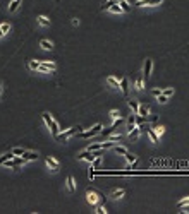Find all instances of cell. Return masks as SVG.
<instances>
[{
    "mask_svg": "<svg viewBox=\"0 0 189 214\" xmlns=\"http://www.w3.org/2000/svg\"><path fill=\"white\" fill-rule=\"evenodd\" d=\"M78 132H83V129L81 127H72V129H67L65 132H62V134H57L53 139L57 140V142H65L69 137H72V135H76Z\"/></svg>",
    "mask_w": 189,
    "mask_h": 214,
    "instance_id": "6da1fadb",
    "label": "cell"
},
{
    "mask_svg": "<svg viewBox=\"0 0 189 214\" xmlns=\"http://www.w3.org/2000/svg\"><path fill=\"white\" fill-rule=\"evenodd\" d=\"M101 130H103L101 123H97V125L93 127V129L83 130V132H78V137H81V139H91V137H95V135H98V134H101Z\"/></svg>",
    "mask_w": 189,
    "mask_h": 214,
    "instance_id": "7a4b0ae2",
    "label": "cell"
},
{
    "mask_svg": "<svg viewBox=\"0 0 189 214\" xmlns=\"http://www.w3.org/2000/svg\"><path fill=\"white\" fill-rule=\"evenodd\" d=\"M86 200H88L93 207L98 206V204H100V194L95 192L93 188H88V190H86Z\"/></svg>",
    "mask_w": 189,
    "mask_h": 214,
    "instance_id": "3957f363",
    "label": "cell"
},
{
    "mask_svg": "<svg viewBox=\"0 0 189 214\" xmlns=\"http://www.w3.org/2000/svg\"><path fill=\"white\" fill-rule=\"evenodd\" d=\"M151 72H153V60L151 58H146L145 60V67H143V77H145V81H148V79H150Z\"/></svg>",
    "mask_w": 189,
    "mask_h": 214,
    "instance_id": "277c9868",
    "label": "cell"
},
{
    "mask_svg": "<svg viewBox=\"0 0 189 214\" xmlns=\"http://www.w3.org/2000/svg\"><path fill=\"white\" fill-rule=\"evenodd\" d=\"M45 163H47V166H48L50 170L53 171V173H57V171L60 170V163L57 161L53 156H47V159H45Z\"/></svg>",
    "mask_w": 189,
    "mask_h": 214,
    "instance_id": "5b68a950",
    "label": "cell"
},
{
    "mask_svg": "<svg viewBox=\"0 0 189 214\" xmlns=\"http://www.w3.org/2000/svg\"><path fill=\"white\" fill-rule=\"evenodd\" d=\"M163 0H137L136 2V7H156L160 5Z\"/></svg>",
    "mask_w": 189,
    "mask_h": 214,
    "instance_id": "8992f818",
    "label": "cell"
},
{
    "mask_svg": "<svg viewBox=\"0 0 189 214\" xmlns=\"http://www.w3.org/2000/svg\"><path fill=\"white\" fill-rule=\"evenodd\" d=\"M57 65L53 62H40V67H38V70L40 72H55Z\"/></svg>",
    "mask_w": 189,
    "mask_h": 214,
    "instance_id": "52a82bcc",
    "label": "cell"
},
{
    "mask_svg": "<svg viewBox=\"0 0 189 214\" xmlns=\"http://www.w3.org/2000/svg\"><path fill=\"white\" fill-rule=\"evenodd\" d=\"M95 152L93 151H88V149H86V151H83V152H79L78 154V159H81V161H88V163H91L93 159H95Z\"/></svg>",
    "mask_w": 189,
    "mask_h": 214,
    "instance_id": "ba28073f",
    "label": "cell"
},
{
    "mask_svg": "<svg viewBox=\"0 0 189 214\" xmlns=\"http://www.w3.org/2000/svg\"><path fill=\"white\" fill-rule=\"evenodd\" d=\"M129 79H127V77H124V79H120V88H119V91L120 92H122V94H124V96H129Z\"/></svg>",
    "mask_w": 189,
    "mask_h": 214,
    "instance_id": "9c48e42d",
    "label": "cell"
},
{
    "mask_svg": "<svg viewBox=\"0 0 189 214\" xmlns=\"http://www.w3.org/2000/svg\"><path fill=\"white\" fill-rule=\"evenodd\" d=\"M124 195H126V190H124V188H115V190H112V192L108 194V197H110V199H114V200L122 199Z\"/></svg>",
    "mask_w": 189,
    "mask_h": 214,
    "instance_id": "30bf717a",
    "label": "cell"
},
{
    "mask_svg": "<svg viewBox=\"0 0 189 214\" xmlns=\"http://www.w3.org/2000/svg\"><path fill=\"white\" fill-rule=\"evenodd\" d=\"M136 127H137V123H136V113H134V115H131V117L127 118V127H126V129H127V135H129Z\"/></svg>",
    "mask_w": 189,
    "mask_h": 214,
    "instance_id": "8fae6325",
    "label": "cell"
},
{
    "mask_svg": "<svg viewBox=\"0 0 189 214\" xmlns=\"http://www.w3.org/2000/svg\"><path fill=\"white\" fill-rule=\"evenodd\" d=\"M107 84L110 86L112 89H117V91H119V88H120V81L117 77H114V75H108L107 77Z\"/></svg>",
    "mask_w": 189,
    "mask_h": 214,
    "instance_id": "7c38bea8",
    "label": "cell"
},
{
    "mask_svg": "<svg viewBox=\"0 0 189 214\" xmlns=\"http://www.w3.org/2000/svg\"><path fill=\"white\" fill-rule=\"evenodd\" d=\"M134 89H136V91H143V89H145V77H143V74H139L136 77V81H134Z\"/></svg>",
    "mask_w": 189,
    "mask_h": 214,
    "instance_id": "4fadbf2b",
    "label": "cell"
},
{
    "mask_svg": "<svg viewBox=\"0 0 189 214\" xmlns=\"http://www.w3.org/2000/svg\"><path fill=\"white\" fill-rule=\"evenodd\" d=\"M145 129H146V134H148V137L151 139L153 144H158V142H160V137L155 134V130H153L151 127H145Z\"/></svg>",
    "mask_w": 189,
    "mask_h": 214,
    "instance_id": "5bb4252c",
    "label": "cell"
},
{
    "mask_svg": "<svg viewBox=\"0 0 189 214\" xmlns=\"http://www.w3.org/2000/svg\"><path fill=\"white\" fill-rule=\"evenodd\" d=\"M48 129H50V132H52V135L55 137L57 134H59V130H60V127H59V123H57V120L52 117V122H50V125H48Z\"/></svg>",
    "mask_w": 189,
    "mask_h": 214,
    "instance_id": "9a60e30c",
    "label": "cell"
},
{
    "mask_svg": "<svg viewBox=\"0 0 189 214\" xmlns=\"http://www.w3.org/2000/svg\"><path fill=\"white\" fill-rule=\"evenodd\" d=\"M136 115H141V117H146L148 118V115H150V106L148 105H139V108H137V113Z\"/></svg>",
    "mask_w": 189,
    "mask_h": 214,
    "instance_id": "2e32d148",
    "label": "cell"
},
{
    "mask_svg": "<svg viewBox=\"0 0 189 214\" xmlns=\"http://www.w3.org/2000/svg\"><path fill=\"white\" fill-rule=\"evenodd\" d=\"M22 158L26 159V161H36V159H38V152L24 151V152H22Z\"/></svg>",
    "mask_w": 189,
    "mask_h": 214,
    "instance_id": "e0dca14e",
    "label": "cell"
},
{
    "mask_svg": "<svg viewBox=\"0 0 189 214\" xmlns=\"http://www.w3.org/2000/svg\"><path fill=\"white\" fill-rule=\"evenodd\" d=\"M2 166H5V168H11V170H16V171L19 170V165H16L14 158H12V159H7V161H4V163H2Z\"/></svg>",
    "mask_w": 189,
    "mask_h": 214,
    "instance_id": "ac0fdd59",
    "label": "cell"
},
{
    "mask_svg": "<svg viewBox=\"0 0 189 214\" xmlns=\"http://www.w3.org/2000/svg\"><path fill=\"white\" fill-rule=\"evenodd\" d=\"M40 46L43 50H48V52H52V50H53V43H52V41H48V40H41L40 41Z\"/></svg>",
    "mask_w": 189,
    "mask_h": 214,
    "instance_id": "d6986e66",
    "label": "cell"
},
{
    "mask_svg": "<svg viewBox=\"0 0 189 214\" xmlns=\"http://www.w3.org/2000/svg\"><path fill=\"white\" fill-rule=\"evenodd\" d=\"M86 149H88V151H103V142H95V144H89Z\"/></svg>",
    "mask_w": 189,
    "mask_h": 214,
    "instance_id": "ffe728a7",
    "label": "cell"
},
{
    "mask_svg": "<svg viewBox=\"0 0 189 214\" xmlns=\"http://www.w3.org/2000/svg\"><path fill=\"white\" fill-rule=\"evenodd\" d=\"M124 158H126V161L129 163V165H134V163L137 161V158H136V154H133L131 151H127L126 154H124Z\"/></svg>",
    "mask_w": 189,
    "mask_h": 214,
    "instance_id": "44dd1931",
    "label": "cell"
},
{
    "mask_svg": "<svg viewBox=\"0 0 189 214\" xmlns=\"http://www.w3.org/2000/svg\"><path fill=\"white\" fill-rule=\"evenodd\" d=\"M38 22H40V26H43V28L50 26V19L47 17V15H38Z\"/></svg>",
    "mask_w": 189,
    "mask_h": 214,
    "instance_id": "7402d4cb",
    "label": "cell"
},
{
    "mask_svg": "<svg viewBox=\"0 0 189 214\" xmlns=\"http://www.w3.org/2000/svg\"><path fill=\"white\" fill-rule=\"evenodd\" d=\"M108 12H112V14H122V7H120L119 4H114V5H110L108 7Z\"/></svg>",
    "mask_w": 189,
    "mask_h": 214,
    "instance_id": "603a6c76",
    "label": "cell"
},
{
    "mask_svg": "<svg viewBox=\"0 0 189 214\" xmlns=\"http://www.w3.org/2000/svg\"><path fill=\"white\" fill-rule=\"evenodd\" d=\"M139 135H141V125H139V127H136V129H134L133 132L129 134L131 140H137V139H139Z\"/></svg>",
    "mask_w": 189,
    "mask_h": 214,
    "instance_id": "cb8c5ba5",
    "label": "cell"
},
{
    "mask_svg": "<svg viewBox=\"0 0 189 214\" xmlns=\"http://www.w3.org/2000/svg\"><path fill=\"white\" fill-rule=\"evenodd\" d=\"M127 106L133 110V113H137V108H139V103H137L136 100H129L127 101Z\"/></svg>",
    "mask_w": 189,
    "mask_h": 214,
    "instance_id": "d4e9b609",
    "label": "cell"
},
{
    "mask_svg": "<svg viewBox=\"0 0 189 214\" xmlns=\"http://www.w3.org/2000/svg\"><path fill=\"white\" fill-rule=\"evenodd\" d=\"M67 188H69V192H76V183L72 177H67Z\"/></svg>",
    "mask_w": 189,
    "mask_h": 214,
    "instance_id": "484cf974",
    "label": "cell"
},
{
    "mask_svg": "<svg viewBox=\"0 0 189 214\" xmlns=\"http://www.w3.org/2000/svg\"><path fill=\"white\" fill-rule=\"evenodd\" d=\"M114 148V151H115V154H120V156H124L127 152V148H124V146H112Z\"/></svg>",
    "mask_w": 189,
    "mask_h": 214,
    "instance_id": "4316f807",
    "label": "cell"
},
{
    "mask_svg": "<svg viewBox=\"0 0 189 214\" xmlns=\"http://www.w3.org/2000/svg\"><path fill=\"white\" fill-rule=\"evenodd\" d=\"M151 129L155 130V134L158 137H162L163 134H165V127H163V125H155V127H151Z\"/></svg>",
    "mask_w": 189,
    "mask_h": 214,
    "instance_id": "83f0119b",
    "label": "cell"
},
{
    "mask_svg": "<svg viewBox=\"0 0 189 214\" xmlns=\"http://www.w3.org/2000/svg\"><path fill=\"white\" fill-rule=\"evenodd\" d=\"M19 4H21L19 0H12L11 4H9V12H16V11H17V7H19Z\"/></svg>",
    "mask_w": 189,
    "mask_h": 214,
    "instance_id": "f1b7e54d",
    "label": "cell"
},
{
    "mask_svg": "<svg viewBox=\"0 0 189 214\" xmlns=\"http://www.w3.org/2000/svg\"><path fill=\"white\" fill-rule=\"evenodd\" d=\"M28 67H29L31 70H38V67H40V62H36V60H29V62H28Z\"/></svg>",
    "mask_w": 189,
    "mask_h": 214,
    "instance_id": "f546056e",
    "label": "cell"
},
{
    "mask_svg": "<svg viewBox=\"0 0 189 214\" xmlns=\"http://www.w3.org/2000/svg\"><path fill=\"white\" fill-rule=\"evenodd\" d=\"M12 158H14V154H12V151H11V152H5L4 156H0V165H2V163H4V161H7V159H12Z\"/></svg>",
    "mask_w": 189,
    "mask_h": 214,
    "instance_id": "4dcf8cb0",
    "label": "cell"
},
{
    "mask_svg": "<svg viewBox=\"0 0 189 214\" xmlns=\"http://www.w3.org/2000/svg\"><path fill=\"white\" fill-rule=\"evenodd\" d=\"M119 5H120V7H122V11H124V12H129V11H131V5L127 4L126 0H122V2H119Z\"/></svg>",
    "mask_w": 189,
    "mask_h": 214,
    "instance_id": "1f68e13d",
    "label": "cell"
},
{
    "mask_svg": "<svg viewBox=\"0 0 189 214\" xmlns=\"http://www.w3.org/2000/svg\"><path fill=\"white\" fill-rule=\"evenodd\" d=\"M177 207H179V209H182V207H189V197H187V199H182L181 202L177 204Z\"/></svg>",
    "mask_w": 189,
    "mask_h": 214,
    "instance_id": "d6a6232c",
    "label": "cell"
},
{
    "mask_svg": "<svg viewBox=\"0 0 189 214\" xmlns=\"http://www.w3.org/2000/svg\"><path fill=\"white\" fill-rule=\"evenodd\" d=\"M156 98H158V103H160V105H165V103L169 101V96H165V94H158Z\"/></svg>",
    "mask_w": 189,
    "mask_h": 214,
    "instance_id": "836d02e7",
    "label": "cell"
},
{
    "mask_svg": "<svg viewBox=\"0 0 189 214\" xmlns=\"http://www.w3.org/2000/svg\"><path fill=\"white\" fill-rule=\"evenodd\" d=\"M114 4H117V2H114V0H107V2L101 5V11H108V7H110V5H114Z\"/></svg>",
    "mask_w": 189,
    "mask_h": 214,
    "instance_id": "e575fe53",
    "label": "cell"
},
{
    "mask_svg": "<svg viewBox=\"0 0 189 214\" xmlns=\"http://www.w3.org/2000/svg\"><path fill=\"white\" fill-rule=\"evenodd\" d=\"M26 151L24 148H16V149H12V154L14 156H22V152Z\"/></svg>",
    "mask_w": 189,
    "mask_h": 214,
    "instance_id": "d590c367",
    "label": "cell"
},
{
    "mask_svg": "<svg viewBox=\"0 0 189 214\" xmlns=\"http://www.w3.org/2000/svg\"><path fill=\"white\" fill-rule=\"evenodd\" d=\"M120 139H122V135H120V134H115V135H110L107 140H110V142H117V140H120Z\"/></svg>",
    "mask_w": 189,
    "mask_h": 214,
    "instance_id": "8d00e7d4",
    "label": "cell"
},
{
    "mask_svg": "<svg viewBox=\"0 0 189 214\" xmlns=\"http://www.w3.org/2000/svg\"><path fill=\"white\" fill-rule=\"evenodd\" d=\"M162 94H165V96L170 98L172 94H174V88H169V89H162Z\"/></svg>",
    "mask_w": 189,
    "mask_h": 214,
    "instance_id": "74e56055",
    "label": "cell"
},
{
    "mask_svg": "<svg viewBox=\"0 0 189 214\" xmlns=\"http://www.w3.org/2000/svg\"><path fill=\"white\" fill-rule=\"evenodd\" d=\"M0 29L4 31L5 34L9 33V31H11V24H9V22H4V24H2V26H0Z\"/></svg>",
    "mask_w": 189,
    "mask_h": 214,
    "instance_id": "f35d334b",
    "label": "cell"
},
{
    "mask_svg": "<svg viewBox=\"0 0 189 214\" xmlns=\"http://www.w3.org/2000/svg\"><path fill=\"white\" fill-rule=\"evenodd\" d=\"M110 117L112 118H119L120 117V111L119 110H110Z\"/></svg>",
    "mask_w": 189,
    "mask_h": 214,
    "instance_id": "ab89813d",
    "label": "cell"
},
{
    "mask_svg": "<svg viewBox=\"0 0 189 214\" xmlns=\"http://www.w3.org/2000/svg\"><path fill=\"white\" fill-rule=\"evenodd\" d=\"M95 207H97V212L98 214H107V209H105L103 206H95Z\"/></svg>",
    "mask_w": 189,
    "mask_h": 214,
    "instance_id": "60d3db41",
    "label": "cell"
},
{
    "mask_svg": "<svg viewBox=\"0 0 189 214\" xmlns=\"http://www.w3.org/2000/svg\"><path fill=\"white\" fill-rule=\"evenodd\" d=\"M151 94H153V96H158V94H162V89H153Z\"/></svg>",
    "mask_w": 189,
    "mask_h": 214,
    "instance_id": "b9f144b4",
    "label": "cell"
},
{
    "mask_svg": "<svg viewBox=\"0 0 189 214\" xmlns=\"http://www.w3.org/2000/svg\"><path fill=\"white\" fill-rule=\"evenodd\" d=\"M72 26H79V19H72Z\"/></svg>",
    "mask_w": 189,
    "mask_h": 214,
    "instance_id": "7bdbcfd3",
    "label": "cell"
},
{
    "mask_svg": "<svg viewBox=\"0 0 189 214\" xmlns=\"http://www.w3.org/2000/svg\"><path fill=\"white\" fill-rule=\"evenodd\" d=\"M4 36H5V33H4L2 29H0V38H4Z\"/></svg>",
    "mask_w": 189,
    "mask_h": 214,
    "instance_id": "ee69618b",
    "label": "cell"
},
{
    "mask_svg": "<svg viewBox=\"0 0 189 214\" xmlns=\"http://www.w3.org/2000/svg\"><path fill=\"white\" fill-rule=\"evenodd\" d=\"M114 2H117V4H119V2H122V0H114Z\"/></svg>",
    "mask_w": 189,
    "mask_h": 214,
    "instance_id": "f6af8a7d",
    "label": "cell"
},
{
    "mask_svg": "<svg viewBox=\"0 0 189 214\" xmlns=\"http://www.w3.org/2000/svg\"><path fill=\"white\" fill-rule=\"evenodd\" d=\"M0 94H2V84H0Z\"/></svg>",
    "mask_w": 189,
    "mask_h": 214,
    "instance_id": "bcb514c9",
    "label": "cell"
},
{
    "mask_svg": "<svg viewBox=\"0 0 189 214\" xmlns=\"http://www.w3.org/2000/svg\"><path fill=\"white\" fill-rule=\"evenodd\" d=\"M55 2H60V0H55Z\"/></svg>",
    "mask_w": 189,
    "mask_h": 214,
    "instance_id": "7dc6e473",
    "label": "cell"
},
{
    "mask_svg": "<svg viewBox=\"0 0 189 214\" xmlns=\"http://www.w3.org/2000/svg\"><path fill=\"white\" fill-rule=\"evenodd\" d=\"M19 2H21V0H19Z\"/></svg>",
    "mask_w": 189,
    "mask_h": 214,
    "instance_id": "c3c4849f",
    "label": "cell"
}]
</instances>
